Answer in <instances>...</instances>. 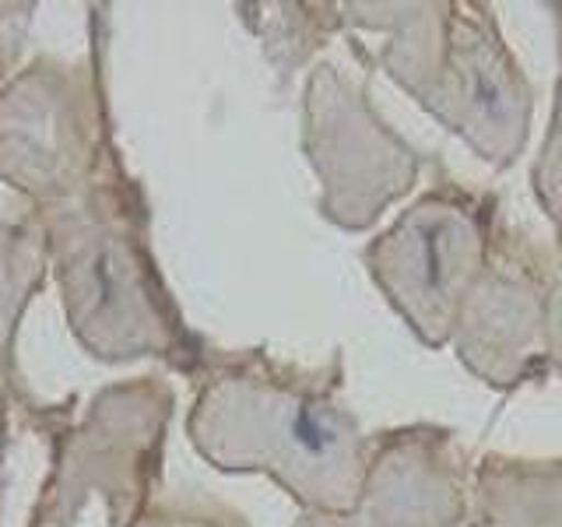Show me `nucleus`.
<instances>
[{"mask_svg": "<svg viewBox=\"0 0 562 527\" xmlns=\"http://www.w3.org/2000/svg\"><path fill=\"white\" fill-rule=\"evenodd\" d=\"M386 285L408 321L429 341H443L471 274L482 260V236L461 208L426 201L404 218L386 243Z\"/></svg>", "mask_w": 562, "mask_h": 527, "instance_id": "1", "label": "nucleus"}]
</instances>
